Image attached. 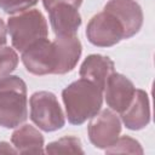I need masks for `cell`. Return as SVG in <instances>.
Returning <instances> with one entry per match:
<instances>
[{
	"mask_svg": "<svg viewBox=\"0 0 155 155\" xmlns=\"http://www.w3.org/2000/svg\"><path fill=\"white\" fill-rule=\"evenodd\" d=\"M10 153H11V154H16L17 150L13 149V148H11L8 143H6V142H0V154H10Z\"/></svg>",
	"mask_w": 155,
	"mask_h": 155,
	"instance_id": "cell-18",
	"label": "cell"
},
{
	"mask_svg": "<svg viewBox=\"0 0 155 155\" xmlns=\"http://www.w3.org/2000/svg\"><path fill=\"white\" fill-rule=\"evenodd\" d=\"M105 153L108 154H113V153H131V154H142L143 149L140 147V144L127 136L120 137L117 138V140L110 145L109 148L105 149Z\"/></svg>",
	"mask_w": 155,
	"mask_h": 155,
	"instance_id": "cell-15",
	"label": "cell"
},
{
	"mask_svg": "<svg viewBox=\"0 0 155 155\" xmlns=\"http://www.w3.org/2000/svg\"><path fill=\"white\" fill-rule=\"evenodd\" d=\"M104 91L108 107L111 110L121 114L131 104L136 87L126 76L119 73H111L105 82Z\"/></svg>",
	"mask_w": 155,
	"mask_h": 155,
	"instance_id": "cell-9",
	"label": "cell"
},
{
	"mask_svg": "<svg viewBox=\"0 0 155 155\" xmlns=\"http://www.w3.org/2000/svg\"><path fill=\"white\" fill-rule=\"evenodd\" d=\"M114 73V62L102 54H90L80 67V76L96 84L104 91L109 75Z\"/></svg>",
	"mask_w": 155,
	"mask_h": 155,
	"instance_id": "cell-11",
	"label": "cell"
},
{
	"mask_svg": "<svg viewBox=\"0 0 155 155\" xmlns=\"http://www.w3.org/2000/svg\"><path fill=\"white\" fill-rule=\"evenodd\" d=\"M6 28L12 46L19 52H23L34 42L47 38L48 34L46 18L39 10H29L11 16Z\"/></svg>",
	"mask_w": 155,
	"mask_h": 155,
	"instance_id": "cell-5",
	"label": "cell"
},
{
	"mask_svg": "<svg viewBox=\"0 0 155 155\" xmlns=\"http://www.w3.org/2000/svg\"><path fill=\"white\" fill-rule=\"evenodd\" d=\"M121 120L128 130H142L150 122V105L145 91L137 90L128 108L121 113Z\"/></svg>",
	"mask_w": 155,
	"mask_h": 155,
	"instance_id": "cell-10",
	"label": "cell"
},
{
	"mask_svg": "<svg viewBox=\"0 0 155 155\" xmlns=\"http://www.w3.org/2000/svg\"><path fill=\"white\" fill-rule=\"evenodd\" d=\"M28 117L27 85L16 75L0 78V126L15 128Z\"/></svg>",
	"mask_w": 155,
	"mask_h": 155,
	"instance_id": "cell-4",
	"label": "cell"
},
{
	"mask_svg": "<svg viewBox=\"0 0 155 155\" xmlns=\"http://www.w3.org/2000/svg\"><path fill=\"white\" fill-rule=\"evenodd\" d=\"M42 4L48 12L51 28L57 38L76 35L81 25L79 7L82 0H42Z\"/></svg>",
	"mask_w": 155,
	"mask_h": 155,
	"instance_id": "cell-7",
	"label": "cell"
},
{
	"mask_svg": "<svg viewBox=\"0 0 155 155\" xmlns=\"http://www.w3.org/2000/svg\"><path fill=\"white\" fill-rule=\"evenodd\" d=\"M38 0H0V8L8 15L24 12L36 5Z\"/></svg>",
	"mask_w": 155,
	"mask_h": 155,
	"instance_id": "cell-16",
	"label": "cell"
},
{
	"mask_svg": "<svg viewBox=\"0 0 155 155\" xmlns=\"http://www.w3.org/2000/svg\"><path fill=\"white\" fill-rule=\"evenodd\" d=\"M87 132L91 143L96 148L107 149L117 140L121 132V122L111 110L104 109L92 117Z\"/></svg>",
	"mask_w": 155,
	"mask_h": 155,
	"instance_id": "cell-8",
	"label": "cell"
},
{
	"mask_svg": "<svg viewBox=\"0 0 155 155\" xmlns=\"http://www.w3.org/2000/svg\"><path fill=\"white\" fill-rule=\"evenodd\" d=\"M81 51V42L76 35L58 36L54 41L44 38L22 52V62L34 75H62L75 68Z\"/></svg>",
	"mask_w": 155,
	"mask_h": 155,
	"instance_id": "cell-2",
	"label": "cell"
},
{
	"mask_svg": "<svg viewBox=\"0 0 155 155\" xmlns=\"http://www.w3.org/2000/svg\"><path fill=\"white\" fill-rule=\"evenodd\" d=\"M18 64L17 52L12 47H0V78L10 75Z\"/></svg>",
	"mask_w": 155,
	"mask_h": 155,
	"instance_id": "cell-14",
	"label": "cell"
},
{
	"mask_svg": "<svg viewBox=\"0 0 155 155\" xmlns=\"http://www.w3.org/2000/svg\"><path fill=\"white\" fill-rule=\"evenodd\" d=\"M11 142L21 154H41L44 153V137L31 125H23L17 128L11 137Z\"/></svg>",
	"mask_w": 155,
	"mask_h": 155,
	"instance_id": "cell-12",
	"label": "cell"
},
{
	"mask_svg": "<svg viewBox=\"0 0 155 155\" xmlns=\"http://www.w3.org/2000/svg\"><path fill=\"white\" fill-rule=\"evenodd\" d=\"M68 121L81 125L96 116L103 103V90L87 79H79L62 92Z\"/></svg>",
	"mask_w": 155,
	"mask_h": 155,
	"instance_id": "cell-3",
	"label": "cell"
},
{
	"mask_svg": "<svg viewBox=\"0 0 155 155\" xmlns=\"http://www.w3.org/2000/svg\"><path fill=\"white\" fill-rule=\"evenodd\" d=\"M6 34H7V28H6L2 18H0V47L5 46V44H6V40H7Z\"/></svg>",
	"mask_w": 155,
	"mask_h": 155,
	"instance_id": "cell-17",
	"label": "cell"
},
{
	"mask_svg": "<svg viewBox=\"0 0 155 155\" xmlns=\"http://www.w3.org/2000/svg\"><path fill=\"white\" fill-rule=\"evenodd\" d=\"M45 151L48 154H84L81 140L74 136L62 137L50 143Z\"/></svg>",
	"mask_w": 155,
	"mask_h": 155,
	"instance_id": "cell-13",
	"label": "cell"
},
{
	"mask_svg": "<svg viewBox=\"0 0 155 155\" xmlns=\"http://www.w3.org/2000/svg\"><path fill=\"white\" fill-rule=\"evenodd\" d=\"M30 119L45 132H53L62 128L65 124L63 110L54 93L38 91L30 97Z\"/></svg>",
	"mask_w": 155,
	"mask_h": 155,
	"instance_id": "cell-6",
	"label": "cell"
},
{
	"mask_svg": "<svg viewBox=\"0 0 155 155\" xmlns=\"http://www.w3.org/2000/svg\"><path fill=\"white\" fill-rule=\"evenodd\" d=\"M142 24L143 11L136 0H109L103 11L90 19L86 36L94 46L110 47L136 35Z\"/></svg>",
	"mask_w": 155,
	"mask_h": 155,
	"instance_id": "cell-1",
	"label": "cell"
}]
</instances>
